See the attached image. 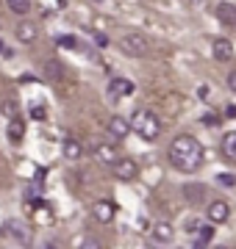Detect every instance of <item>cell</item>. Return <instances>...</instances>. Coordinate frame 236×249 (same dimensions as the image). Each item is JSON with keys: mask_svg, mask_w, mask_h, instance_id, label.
<instances>
[{"mask_svg": "<svg viewBox=\"0 0 236 249\" xmlns=\"http://www.w3.org/2000/svg\"><path fill=\"white\" fill-rule=\"evenodd\" d=\"M170 163H173L178 172H197L200 166H203V147H200V142L195 139V136L189 133H181L175 136L173 144H170Z\"/></svg>", "mask_w": 236, "mask_h": 249, "instance_id": "obj_1", "label": "cell"}, {"mask_svg": "<svg viewBox=\"0 0 236 249\" xmlns=\"http://www.w3.org/2000/svg\"><path fill=\"white\" fill-rule=\"evenodd\" d=\"M131 124H134V130H137L142 139H147V142L158 139V133H161V122H158V116H156L153 111H147V108H137L134 116H131Z\"/></svg>", "mask_w": 236, "mask_h": 249, "instance_id": "obj_2", "label": "cell"}, {"mask_svg": "<svg viewBox=\"0 0 236 249\" xmlns=\"http://www.w3.org/2000/svg\"><path fill=\"white\" fill-rule=\"evenodd\" d=\"M119 47H122V53L134 55V58H142V55H147V50H150V42H147V36H142V34H125L119 39Z\"/></svg>", "mask_w": 236, "mask_h": 249, "instance_id": "obj_3", "label": "cell"}, {"mask_svg": "<svg viewBox=\"0 0 236 249\" xmlns=\"http://www.w3.org/2000/svg\"><path fill=\"white\" fill-rule=\"evenodd\" d=\"M3 235L6 238H11L14 244H31V230H28L25 224L20 222V219H9V222L3 224Z\"/></svg>", "mask_w": 236, "mask_h": 249, "instance_id": "obj_4", "label": "cell"}, {"mask_svg": "<svg viewBox=\"0 0 236 249\" xmlns=\"http://www.w3.org/2000/svg\"><path fill=\"white\" fill-rule=\"evenodd\" d=\"M137 160H131V158H117L114 160V178L117 180H134L137 178Z\"/></svg>", "mask_w": 236, "mask_h": 249, "instance_id": "obj_5", "label": "cell"}, {"mask_svg": "<svg viewBox=\"0 0 236 249\" xmlns=\"http://www.w3.org/2000/svg\"><path fill=\"white\" fill-rule=\"evenodd\" d=\"M128 94H134V83L128 78H111L109 80V97L111 100H122Z\"/></svg>", "mask_w": 236, "mask_h": 249, "instance_id": "obj_6", "label": "cell"}, {"mask_svg": "<svg viewBox=\"0 0 236 249\" xmlns=\"http://www.w3.org/2000/svg\"><path fill=\"white\" fill-rule=\"evenodd\" d=\"M228 216H231V205H228V202H222V199H214V202L209 205V222H211V224L228 222Z\"/></svg>", "mask_w": 236, "mask_h": 249, "instance_id": "obj_7", "label": "cell"}, {"mask_svg": "<svg viewBox=\"0 0 236 249\" xmlns=\"http://www.w3.org/2000/svg\"><path fill=\"white\" fill-rule=\"evenodd\" d=\"M92 155H95L98 163H106V166H114V160H117V150L111 144H95L92 147Z\"/></svg>", "mask_w": 236, "mask_h": 249, "instance_id": "obj_8", "label": "cell"}, {"mask_svg": "<svg viewBox=\"0 0 236 249\" xmlns=\"http://www.w3.org/2000/svg\"><path fill=\"white\" fill-rule=\"evenodd\" d=\"M134 130V124H131V119H122V116H111L109 122V133L114 136V139H125L128 133Z\"/></svg>", "mask_w": 236, "mask_h": 249, "instance_id": "obj_9", "label": "cell"}, {"mask_svg": "<svg viewBox=\"0 0 236 249\" xmlns=\"http://www.w3.org/2000/svg\"><path fill=\"white\" fill-rule=\"evenodd\" d=\"M211 50H214V58L217 61H228L231 55H234V45H231V39H214V45H211Z\"/></svg>", "mask_w": 236, "mask_h": 249, "instance_id": "obj_10", "label": "cell"}, {"mask_svg": "<svg viewBox=\"0 0 236 249\" xmlns=\"http://www.w3.org/2000/svg\"><path fill=\"white\" fill-rule=\"evenodd\" d=\"M219 22H225V25H236V6L234 3H217V9H214Z\"/></svg>", "mask_w": 236, "mask_h": 249, "instance_id": "obj_11", "label": "cell"}, {"mask_svg": "<svg viewBox=\"0 0 236 249\" xmlns=\"http://www.w3.org/2000/svg\"><path fill=\"white\" fill-rule=\"evenodd\" d=\"M17 36H20V42H25V45H31V42H37V25L34 22H28V19H22L17 25Z\"/></svg>", "mask_w": 236, "mask_h": 249, "instance_id": "obj_12", "label": "cell"}, {"mask_svg": "<svg viewBox=\"0 0 236 249\" xmlns=\"http://www.w3.org/2000/svg\"><path fill=\"white\" fill-rule=\"evenodd\" d=\"M92 213H95V219H98V222L109 224L111 219H114V205H111V202H95Z\"/></svg>", "mask_w": 236, "mask_h": 249, "instance_id": "obj_13", "label": "cell"}, {"mask_svg": "<svg viewBox=\"0 0 236 249\" xmlns=\"http://www.w3.org/2000/svg\"><path fill=\"white\" fill-rule=\"evenodd\" d=\"M222 155H225L228 160H236V130H231V133L222 136Z\"/></svg>", "mask_w": 236, "mask_h": 249, "instance_id": "obj_14", "label": "cell"}, {"mask_svg": "<svg viewBox=\"0 0 236 249\" xmlns=\"http://www.w3.org/2000/svg\"><path fill=\"white\" fill-rule=\"evenodd\" d=\"M153 238L158 241V244H170V241H173V224L158 222V224L153 227Z\"/></svg>", "mask_w": 236, "mask_h": 249, "instance_id": "obj_15", "label": "cell"}, {"mask_svg": "<svg viewBox=\"0 0 236 249\" xmlns=\"http://www.w3.org/2000/svg\"><path fill=\"white\" fill-rule=\"evenodd\" d=\"M81 152H83V147H81L78 142H75V139H67V142H64V155H67L70 160L81 158Z\"/></svg>", "mask_w": 236, "mask_h": 249, "instance_id": "obj_16", "label": "cell"}, {"mask_svg": "<svg viewBox=\"0 0 236 249\" xmlns=\"http://www.w3.org/2000/svg\"><path fill=\"white\" fill-rule=\"evenodd\" d=\"M211 238H214V227L206 224V227H200V230H197V241H195V247H206V244H211Z\"/></svg>", "mask_w": 236, "mask_h": 249, "instance_id": "obj_17", "label": "cell"}, {"mask_svg": "<svg viewBox=\"0 0 236 249\" xmlns=\"http://www.w3.org/2000/svg\"><path fill=\"white\" fill-rule=\"evenodd\" d=\"M6 6H9L14 14H28V11H31V0H6Z\"/></svg>", "mask_w": 236, "mask_h": 249, "instance_id": "obj_18", "label": "cell"}, {"mask_svg": "<svg viewBox=\"0 0 236 249\" xmlns=\"http://www.w3.org/2000/svg\"><path fill=\"white\" fill-rule=\"evenodd\" d=\"M45 75H47V80H61V75H64L61 64H56V61H47V64H45Z\"/></svg>", "mask_w": 236, "mask_h": 249, "instance_id": "obj_19", "label": "cell"}, {"mask_svg": "<svg viewBox=\"0 0 236 249\" xmlns=\"http://www.w3.org/2000/svg\"><path fill=\"white\" fill-rule=\"evenodd\" d=\"M22 133H25L22 122H17V119H14V122L9 124V139H11V142H20V139H22Z\"/></svg>", "mask_w": 236, "mask_h": 249, "instance_id": "obj_20", "label": "cell"}, {"mask_svg": "<svg viewBox=\"0 0 236 249\" xmlns=\"http://www.w3.org/2000/svg\"><path fill=\"white\" fill-rule=\"evenodd\" d=\"M17 103H14V100H6V103H3V114L6 116H11V119H17Z\"/></svg>", "mask_w": 236, "mask_h": 249, "instance_id": "obj_21", "label": "cell"}, {"mask_svg": "<svg viewBox=\"0 0 236 249\" xmlns=\"http://www.w3.org/2000/svg\"><path fill=\"white\" fill-rule=\"evenodd\" d=\"M56 45H59V47H70V50H73V47H78V42H75L73 36H59V39H56Z\"/></svg>", "mask_w": 236, "mask_h": 249, "instance_id": "obj_22", "label": "cell"}, {"mask_svg": "<svg viewBox=\"0 0 236 249\" xmlns=\"http://www.w3.org/2000/svg\"><path fill=\"white\" fill-rule=\"evenodd\" d=\"M200 191H203L200 186H186V199H192V202H200Z\"/></svg>", "mask_w": 236, "mask_h": 249, "instance_id": "obj_23", "label": "cell"}, {"mask_svg": "<svg viewBox=\"0 0 236 249\" xmlns=\"http://www.w3.org/2000/svg\"><path fill=\"white\" fill-rule=\"evenodd\" d=\"M31 116H34V119H45V108L34 106V108H31Z\"/></svg>", "mask_w": 236, "mask_h": 249, "instance_id": "obj_24", "label": "cell"}, {"mask_svg": "<svg viewBox=\"0 0 236 249\" xmlns=\"http://www.w3.org/2000/svg\"><path fill=\"white\" fill-rule=\"evenodd\" d=\"M219 183H225V186H234V183H236V178H234V175H219Z\"/></svg>", "mask_w": 236, "mask_h": 249, "instance_id": "obj_25", "label": "cell"}, {"mask_svg": "<svg viewBox=\"0 0 236 249\" xmlns=\"http://www.w3.org/2000/svg\"><path fill=\"white\" fill-rule=\"evenodd\" d=\"M203 122L209 124V127H214V124L219 122V119H217V114H206V116H203Z\"/></svg>", "mask_w": 236, "mask_h": 249, "instance_id": "obj_26", "label": "cell"}, {"mask_svg": "<svg viewBox=\"0 0 236 249\" xmlns=\"http://www.w3.org/2000/svg\"><path fill=\"white\" fill-rule=\"evenodd\" d=\"M95 42H98L100 47H106V45H109V36H106V34H95Z\"/></svg>", "mask_w": 236, "mask_h": 249, "instance_id": "obj_27", "label": "cell"}, {"mask_svg": "<svg viewBox=\"0 0 236 249\" xmlns=\"http://www.w3.org/2000/svg\"><path fill=\"white\" fill-rule=\"evenodd\" d=\"M228 89H231V91H236V70L231 72V75H228Z\"/></svg>", "mask_w": 236, "mask_h": 249, "instance_id": "obj_28", "label": "cell"}, {"mask_svg": "<svg viewBox=\"0 0 236 249\" xmlns=\"http://www.w3.org/2000/svg\"><path fill=\"white\" fill-rule=\"evenodd\" d=\"M3 50H6V47H3V42H0V53H3Z\"/></svg>", "mask_w": 236, "mask_h": 249, "instance_id": "obj_29", "label": "cell"}, {"mask_svg": "<svg viewBox=\"0 0 236 249\" xmlns=\"http://www.w3.org/2000/svg\"><path fill=\"white\" fill-rule=\"evenodd\" d=\"M92 3H103V0H92Z\"/></svg>", "mask_w": 236, "mask_h": 249, "instance_id": "obj_30", "label": "cell"}]
</instances>
